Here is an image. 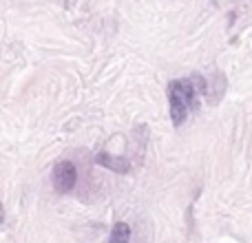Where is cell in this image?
<instances>
[{
    "instance_id": "1",
    "label": "cell",
    "mask_w": 252,
    "mask_h": 243,
    "mask_svg": "<svg viewBox=\"0 0 252 243\" xmlns=\"http://www.w3.org/2000/svg\"><path fill=\"white\" fill-rule=\"evenodd\" d=\"M195 95H197V89L192 84V80H177V82L168 84L170 118H173L175 126L184 124V120L188 118L192 104H195Z\"/></svg>"
},
{
    "instance_id": "2",
    "label": "cell",
    "mask_w": 252,
    "mask_h": 243,
    "mask_svg": "<svg viewBox=\"0 0 252 243\" xmlns=\"http://www.w3.org/2000/svg\"><path fill=\"white\" fill-rule=\"evenodd\" d=\"M75 182H78V170L71 161H60L53 168V188L58 192H71L75 188Z\"/></svg>"
},
{
    "instance_id": "3",
    "label": "cell",
    "mask_w": 252,
    "mask_h": 243,
    "mask_svg": "<svg viewBox=\"0 0 252 243\" xmlns=\"http://www.w3.org/2000/svg\"><path fill=\"white\" fill-rule=\"evenodd\" d=\"M95 161L100 166H104V168L115 170V173H128V168H130V164L124 159V157H113V155H106V152L97 155Z\"/></svg>"
},
{
    "instance_id": "4",
    "label": "cell",
    "mask_w": 252,
    "mask_h": 243,
    "mask_svg": "<svg viewBox=\"0 0 252 243\" xmlns=\"http://www.w3.org/2000/svg\"><path fill=\"white\" fill-rule=\"evenodd\" d=\"M130 241V228L128 223L120 221L113 226V230H111V239L109 243H128Z\"/></svg>"
},
{
    "instance_id": "5",
    "label": "cell",
    "mask_w": 252,
    "mask_h": 243,
    "mask_svg": "<svg viewBox=\"0 0 252 243\" xmlns=\"http://www.w3.org/2000/svg\"><path fill=\"white\" fill-rule=\"evenodd\" d=\"M215 2H217V0H215Z\"/></svg>"
}]
</instances>
